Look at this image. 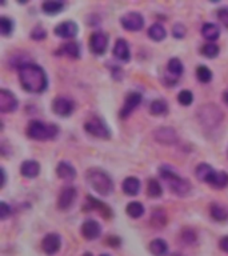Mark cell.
Returning a JSON list of instances; mask_svg holds the SVG:
<instances>
[{
  "label": "cell",
  "mask_w": 228,
  "mask_h": 256,
  "mask_svg": "<svg viewBox=\"0 0 228 256\" xmlns=\"http://www.w3.org/2000/svg\"><path fill=\"white\" fill-rule=\"evenodd\" d=\"M172 35H174L175 37H178V39H182V37H184V35H186V27L183 24H180V23L175 24L174 28H172Z\"/></svg>",
  "instance_id": "obj_43"
},
{
  "label": "cell",
  "mask_w": 228,
  "mask_h": 256,
  "mask_svg": "<svg viewBox=\"0 0 228 256\" xmlns=\"http://www.w3.org/2000/svg\"><path fill=\"white\" fill-rule=\"evenodd\" d=\"M125 212H127V215L133 218V219H137L144 214V207L139 202H131L128 206L125 207Z\"/></svg>",
  "instance_id": "obj_33"
},
{
  "label": "cell",
  "mask_w": 228,
  "mask_h": 256,
  "mask_svg": "<svg viewBox=\"0 0 228 256\" xmlns=\"http://www.w3.org/2000/svg\"><path fill=\"white\" fill-rule=\"evenodd\" d=\"M141 103V94L139 92H131L127 95L125 98V102L123 104V108H121L120 111V118L121 119H125V118H128L131 114L133 112V110Z\"/></svg>",
  "instance_id": "obj_14"
},
{
  "label": "cell",
  "mask_w": 228,
  "mask_h": 256,
  "mask_svg": "<svg viewBox=\"0 0 228 256\" xmlns=\"http://www.w3.org/2000/svg\"><path fill=\"white\" fill-rule=\"evenodd\" d=\"M171 256H182V255H179V254H174V255H171Z\"/></svg>",
  "instance_id": "obj_49"
},
{
  "label": "cell",
  "mask_w": 228,
  "mask_h": 256,
  "mask_svg": "<svg viewBox=\"0 0 228 256\" xmlns=\"http://www.w3.org/2000/svg\"><path fill=\"white\" fill-rule=\"evenodd\" d=\"M223 100H224V103L228 104V91L224 92L223 94Z\"/></svg>",
  "instance_id": "obj_47"
},
{
  "label": "cell",
  "mask_w": 228,
  "mask_h": 256,
  "mask_svg": "<svg viewBox=\"0 0 228 256\" xmlns=\"http://www.w3.org/2000/svg\"><path fill=\"white\" fill-rule=\"evenodd\" d=\"M108 243L111 244L112 247H117L119 243H120V240L117 239V238H111V239H108Z\"/></svg>",
  "instance_id": "obj_45"
},
{
  "label": "cell",
  "mask_w": 228,
  "mask_h": 256,
  "mask_svg": "<svg viewBox=\"0 0 228 256\" xmlns=\"http://www.w3.org/2000/svg\"><path fill=\"white\" fill-rule=\"evenodd\" d=\"M13 31V21L7 16L0 17V32L3 36H9Z\"/></svg>",
  "instance_id": "obj_36"
},
{
  "label": "cell",
  "mask_w": 228,
  "mask_h": 256,
  "mask_svg": "<svg viewBox=\"0 0 228 256\" xmlns=\"http://www.w3.org/2000/svg\"><path fill=\"white\" fill-rule=\"evenodd\" d=\"M46 36H47L46 29L43 28V27H40V25H37V27H35V28L31 31V37L35 39V40H43Z\"/></svg>",
  "instance_id": "obj_39"
},
{
  "label": "cell",
  "mask_w": 228,
  "mask_h": 256,
  "mask_svg": "<svg viewBox=\"0 0 228 256\" xmlns=\"http://www.w3.org/2000/svg\"><path fill=\"white\" fill-rule=\"evenodd\" d=\"M55 33L63 39H71V37H75L78 35V25L71 20L63 21L55 27Z\"/></svg>",
  "instance_id": "obj_16"
},
{
  "label": "cell",
  "mask_w": 228,
  "mask_h": 256,
  "mask_svg": "<svg viewBox=\"0 0 228 256\" xmlns=\"http://www.w3.org/2000/svg\"><path fill=\"white\" fill-rule=\"evenodd\" d=\"M163 194L162 186L156 179H149L147 183V195L149 198H160Z\"/></svg>",
  "instance_id": "obj_34"
},
{
  "label": "cell",
  "mask_w": 228,
  "mask_h": 256,
  "mask_svg": "<svg viewBox=\"0 0 228 256\" xmlns=\"http://www.w3.org/2000/svg\"><path fill=\"white\" fill-rule=\"evenodd\" d=\"M149 112L152 115H166L168 112V104L162 99L154 100L152 103L149 104Z\"/></svg>",
  "instance_id": "obj_29"
},
{
  "label": "cell",
  "mask_w": 228,
  "mask_h": 256,
  "mask_svg": "<svg viewBox=\"0 0 228 256\" xmlns=\"http://www.w3.org/2000/svg\"><path fill=\"white\" fill-rule=\"evenodd\" d=\"M8 216H11V207L5 202L0 203V219L5 220Z\"/></svg>",
  "instance_id": "obj_41"
},
{
  "label": "cell",
  "mask_w": 228,
  "mask_h": 256,
  "mask_svg": "<svg viewBox=\"0 0 228 256\" xmlns=\"http://www.w3.org/2000/svg\"><path fill=\"white\" fill-rule=\"evenodd\" d=\"M121 188L129 196H135L140 190V182H139V179L129 176V178L124 179V182L121 184Z\"/></svg>",
  "instance_id": "obj_24"
},
{
  "label": "cell",
  "mask_w": 228,
  "mask_h": 256,
  "mask_svg": "<svg viewBox=\"0 0 228 256\" xmlns=\"http://www.w3.org/2000/svg\"><path fill=\"white\" fill-rule=\"evenodd\" d=\"M84 129L90 135L95 137H100V139H108L110 137V129H108L107 124L104 123L99 116H92V118H90L84 123Z\"/></svg>",
  "instance_id": "obj_6"
},
{
  "label": "cell",
  "mask_w": 228,
  "mask_h": 256,
  "mask_svg": "<svg viewBox=\"0 0 228 256\" xmlns=\"http://www.w3.org/2000/svg\"><path fill=\"white\" fill-rule=\"evenodd\" d=\"M19 80L27 92L42 94L48 86V79L42 67L35 63H23L19 67Z\"/></svg>",
  "instance_id": "obj_1"
},
{
  "label": "cell",
  "mask_w": 228,
  "mask_h": 256,
  "mask_svg": "<svg viewBox=\"0 0 228 256\" xmlns=\"http://www.w3.org/2000/svg\"><path fill=\"white\" fill-rule=\"evenodd\" d=\"M202 35H203V37L206 40L214 43V41L219 37L220 29L219 27L216 24H214V23H206V24L202 27Z\"/></svg>",
  "instance_id": "obj_25"
},
{
  "label": "cell",
  "mask_w": 228,
  "mask_h": 256,
  "mask_svg": "<svg viewBox=\"0 0 228 256\" xmlns=\"http://www.w3.org/2000/svg\"><path fill=\"white\" fill-rule=\"evenodd\" d=\"M56 174L60 179L66 180V182H72L76 178V171L70 163L67 161H60L56 167Z\"/></svg>",
  "instance_id": "obj_19"
},
{
  "label": "cell",
  "mask_w": 228,
  "mask_h": 256,
  "mask_svg": "<svg viewBox=\"0 0 228 256\" xmlns=\"http://www.w3.org/2000/svg\"><path fill=\"white\" fill-rule=\"evenodd\" d=\"M88 208H92V210H98L104 216V218H111L112 216V211L110 210V207L106 206L103 202H100V200H96L94 199L92 196H88Z\"/></svg>",
  "instance_id": "obj_26"
},
{
  "label": "cell",
  "mask_w": 228,
  "mask_h": 256,
  "mask_svg": "<svg viewBox=\"0 0 228 256\" xmlns=\"http://www.w3.org/2000/svg\"><path fill=\"white\" fill-rule=\"evenodd\" d=\"M198 119L204 127L215 128L222 123L224 115L222 110L215 104H206L198 110Z\"/></svg>",
  "instance_id": "obj_5"
},
{
  "label": "cell",
  "mask_w": 228,
  "mask_h": 256,
  "mask_svg": "<svg viewBox=\"0 0 228 256\" xmlns=\"http://www.w3.org/2000/svg\"><path fill=\"white\" fill-rule=\"evenodd\" d=\"M82 234L87 240H95L102 234V227L96 220L88 219L82 226Z\"/></svg>",
  "instance_id": "obj_17"
},
{
  "label": "cell",
  "mask_w": 228,
  "mask_h": 256,
  "mask_svg": "<svg viewBox=\"0 0 228 256\" xmlns=\"http://www.w3.org/2000/svg\"><path fill=\"white\" fill-rule=\"evenodd\" d=\"M210 186L215 187V188H224L228 186V174L223 171H216L215 175L212 176Z\"/></svg>",
  "instance_id": "obj_28"
},
{
  "label": "cell",
  "mask_w": 228,
  "mask_h": 256,
  "mask_svg": "<svg viewBox=\"0 0 228 256\" xmlns=\"http://www.w3.org/2000/svg\"><path fill=\"white\" fill-rule=\"evenodd\" d=\"M64 8V3L63 1H46L42 4L43 12L47 15H56L62 9Z\"/></svg>",
  "instance_id": "obj_31"
},
{
  "label": "cell",
  "mask_w": 228,
  "mask_h": 256,
  "mask_svg": "<svg viewBox=\"0 0 228 256\" xmlns=\"http://www.w3.org/2000/svg\"><path fill=\"white\" fill-rule=\"evenodd\" d=\"M58 54L66 55V56H68V58H72V59H79L80 47L78 43H75V41H70V43H66V44H63V46L59 48Z\"/></svg>",
  "instance_id": "obj_22"
},
{
  "label": "cell",
  "mask_w": 228,
  "mask_h": 256,
  "mask_svg": "<svg viewBox=\"0 0 228 256\" xmlns=\"http://www.w3.org/2000/svg\"><path fill=\"white\" fill-rule=\"evenodd\" d=\"M114 55H115V58H117L121 62H128L131 59L129 46L124 39H117L115 46H114Z\"/></svg>",
  "instance_id": "obj_18"
},
{
  "label": "cell",
  "mask_w": 228,
  "mask_h": 256,
  "mask_svg": "<svg viewBox=\"0 0 228 256\" xmlns=\"http://www.w3.org/2000/svg\"><path fill=\"white\" fill-rule=\"evenodd\" d=\"M160 178L167 183V186L170 187V190L178 196H186L191 192V184L187 179L182 178L180 175L175 172L174 169L167 165H163L162 168H159Z\"/></svg>",
  "instance_id": "obj_2"
},
{
  "label": "cell",
  "mask_w": 228,
  "mask_h": 256,
  "mask_svg": "<svg viewBox=\"0 0 228 256\" xmlns=\"http://www.w3.org/2000/svg\"><path fill=\"white\" fill-rule=\"evenodd\" d=\"M0 174H1V188H3V187H4V184H5V180H7V176H5V171H4V168H1L0 169Z\"/></svg>",
  "instance_id": "obj_46"
},
{
  "label": "cell",
  "mask_w": 228,
  "mask_h": 256,
  "mask_svg": "<svg viewBox=\"0 0 228 256\" xmlns=\"http://www.w3.org/2000/svg\"><path fill=\"white\" fill-rule=\"evenodd\" d=\"M202 55H204L206 58L208 59H214L216 58L220 52V48L218 44L215 43H206L203 47H202V50H200Z\"/></svg>",
  "instance_id": "obj_35"
},
{
  "label": "cell",
  "mask_w": 228,
  "mask_h": 256,
  "mask_svg": "<svg viewBox=\"0 0 228 256\" xmlns=\"http://www.w3.org/2000/svg\"><path fill=\"white\" fill-rule=\"evenodd\" d=\"M183 64L178 58H172L167 64V72H166V80L167 84H175L183 74Z\"/></svg>",
  "instance_id": "obj_11"
},
{
  "label": "cell",
  "mask_w": 228,
  "mask_h": 256,
  "mask_svg": "<svg viewBox=\"0 0 228 256\" xmlns=\"http://www.w3.org/2000/svg\"><path fill=\"white\" fill-rule=\"evenodd\" d=\"M149 251L154 256H164L168 252V246L163 239H154L149 243Z\"/></svg>",
  "instance_id": "obj_27"
},
{
  "label": "cell",
  "mask_w": 228,
  "mask_h": 256,
  "mask_svg": "<svg viewBox=\"0 0 228 256\" xmlns=\"http://www.w3.org/2000/svg\"><path fill=\"white\" fill-rule=\"evenodd\" d=\"M220 250L224 252H228V236H224V238H222L220 239Z\"/></svg>",
  "instance_id": "obj_44"
},
{
  "label": "cell",
  "mask_w": 228,
  "mask_h": 256,
  "mask_svg": "<svg viewBox=\"0 0 228 256\" xmlns=\"http://www.w3.org/2000/svg\"><path fill=\"white\" fill-rule=\"evenodd\" d=\"M60 247H62V238L59 234H48L44 236L42 248L47 255H55L60 250Z\"/></svg>",
  "instance_id": "obj_13"
},
{
  "label": "cell",
  "mask_w": 228,
  "mask_h": 256,
  "mask_svg": "<svg viewBox=\"0 0 228 256\" xmlns=\"http://www.w3.org/2000/svg\"><path fill=\"white\" fill-rule=\"evenodd\" d=\"M182 239L183 242L187 244L195 243V240H196L195 232L192 231V230H184V231L182 232Z\"/></svg>",
  "instance_id": "obj_40"
},
{
  "label": "cell",
  "mask_w": 228,
  "mask_h": 256,
  "mask_svg": "<svg viewBox=\"0 0 228 256\" xmlns=\"http://www.w3.org/2000/svg\"><path fill=\"white\" fill-rule=\"evenodd\" d=\"M154 137L158 143H162V144L166 145H174L175 143H178L179 140L178 133L175 132L174 128L170 127L158 128V129L155 131Z\"/></svg>",
  "instance_id": "obj_10"
},
{
  "label": "cell",
  "mask_w": 228,
  "mask_h": 256,
  "mask_svg": "<svg viewBox=\"0 0 228 256\" xmlns=\"http://www.w3.org/2000/svg\"><path fill=\"white\" fill-rule=\"evenodd\" d=\"M17 99L12 92L8 90H1L0 91V111L3 114L16 111Z\"/></svg>",
  "instance_id": "obj_12"
},
{
  "label": "cell",
  "mask_w": 228,
  "mask_h": 256,
  "mask_svg": "<svg viewBox=\"0 0 228 256\" xmlns=\"http://www.w3.org/2000/svg\"><path fill=\"white\" fill-rule=\"evenodd\" d=\"M216 169H214L210 164H207V163H200L198 167H196L195 169V175L196 178L199 179L200 182H206L210 184V182H211L212 176L215 175Z\"/></svg>",
  "instance_id": "obj_21"
},
{
  "label": "cell",
  "mask_w": 228,
  "mask_h": 256,
  "mask_svg": "<svg viewBox=\"0 0 228 256\" xmlns=\"http://www.w3.org/2000/svg\"><path fill=\"white\" fill-rule=\"evenodd\" d=\"M108 36L102 31H96L90 37V48L95 55H103L107 51Z\"/></svg>",
  "instance_id": "obj_9"
},
{
  "label": "cell",
  "mask_w": 228,
  "mask_h": 256,
  "mask_svg": "<svg viewBox=\"0 0 228 256\" xmlns=\"http://www.w3.org/2000/svg\"><path fill=\"white\" fill-rule=\"evenodd\" d=\"M151 223L155 227H164L167 223V214L166 211L162 208H156L152 212V218H151Z\"/></svg>",
  "instance_id": "obj_32"
},
{
  "label": "cell",
  "mask_w": 228,
  "mask_h": 256,
  "mask_svg": "<svg viewBox=\"0 0 228 256\" xmlns=\"http://www.w3.org/2000/svg\"><path fill=\"white\" fill-rule=\"evenodd\" d=\"M120 23L127 31H140L144 25V19L139 12H127L121 16Z\"/></svg>",
  "instance_id": "obj_7"
},
{
  "label": "cell",
  "mask_w": 228,
  "mask_h": 256,
  "mask_svg": "<svg viewBox=\"0 0 228 256\" xmlns=\"http://www.w3.org/2000/svg\"><path fill=\"white\" fill-rule=\"evenodd\" d=\"M196 78L202 83H210L212 80L211 70L206 66H199L196 68Z\"/></svg>",
  "instance_id": "obj_37"
},
{
  "label": "cell",
  "mask_w": 228,
  "mask_h": 256,
  "mask_svg": "<svg viewBox=\"0 0 228 256\" xmlns=\"http://www.w3.org/2000/svg\"><path fill=\"white\" fill-rule=\"evenodd\" d=\"M76 199V190L74 187H66L60 191L58 198V207L60 210H68Z\"/></svg>",
  "instance_id": "obj_15"
},
{
  "label": "cell",
  "mask_w": 228,
  "mask_h": 256,
  "mask_svg": "<svg viewBox=\"0 0 228 256\" xmlns=\"http://www.w3.org/2000/svg\"><path fill=\"white\" fill-rule=\"evenodd\" d=\"M178 102L182 104V106H184V107H188V106L192 104V102H194V95H192V92L188 91V90L182 91L178 95Z\"/></svg>",
  "instance_id": "obj_38"
},
{
  "label": "cell",
  "mask_w": 228,
  "mask_h": 256,
  "mask_svg": "<svg viewBox=\"0 0 228 256\" xmlns=\"http://www.w3.org/2000/svg\"><path fill=\"white\" fill-rule=\"evenodd\" d=\"M210 212H211L212 219H215L216 222H226L228 219V208L219 203H212L210 207Z\"/></svg>",
  "instance_id": "obj_23"
},
{
  "label": "cell",
  "mask_w": 228,
  "mask_h": 256,
  "mask_svg": "<svg viewBox=\"0 0 228 256\" xmlns=\"http://www.w3.org/2000/svg\"><path fill=\"white\" fill-rule=\"evenodd\" d=\"M218 19L226 28H228V8L218 9Z\"/></svg>",
  "instance_id": "obj_42"
},
{
  "label": "cell",
  "mask_w": 228,
  "mask_h": 256,
  "mask_svg": "<svg viewBox=\"0 0 228 256\" xmlns=\"http://www.w3.org/2000/svg\"><path fill=\"white\" fill-rule=\"evenodd\" d=\"M100 256H110V255H106V254H103V255H100Z\"/></svg>",
  "instance_id": "obj_50"
},
{
  "label": "cell",
  "mask_w": 228,
  "mask_h": 256,
  "mask_svg": "<svg viewBox=\"0 0 228 256\" xmlns=\"http://www.w3.org/2000/svg\"><path fill=\"white\" fill-rule=\"evenodd\" d=\"M20 174L24 178H36L37 175L40 174V164L36 160H25L20 165Z\"/></svg>",
  "instance_id": "obj_20"
},
{
  "label": "cell",
  "mask_w": 228,
  "mask_h": 256,
  "mask_svg": "<svg viewBox=\"0 0 228 256\" xmlns=\"http://www.w3.org/2000/svg\"><path fill=\"white\" fill-rule=\"evenodd\" d=\"M86 179H87L88 184L91 186L92 190L96 191L102 196H108L114 191V183H112L111 178L102 169H88L87 174H86Z\"/></svg>",
  "instance_id": "obj_3"
},
{
  "label": "cell",
  "mask_w": 228,
  "mask_h": 256,
  "mask_svg": "<svg viewBox=\"0 0 228 256\" xmlns=\"http://www.w3.org/2000/svg\"><path fill=\"white\" fill-rule=\"evenodd\" d=\"M166 35H167L166 29H164V27H163L162 24H159V23L152 24L148 29V36L155 41L163 40V39L166 37Z\"/></svg>",
  "instance_id": "obj_30"
},
{
  "label": "cell",
  "mask_w": 228,
  "mask_h": 256,
  "mask_svg": "<svg viewBox=\"0 0 228 256\" xmlns=\"http://www.w3.org/2000/svg\"><path fill=\"white\" fill-rule=\"evenodd\" d=\"M58 126L43 123L40 120H32L27 128V135L33 140H51L58 136Z\"/></svg>",
  "instance_id": "obj_4"
},
{
  "label": "cell",
  "mask_w": 228,
  "mask_h": 256,
  "mask_svg": "<svg viewBox=\"0 0 228 256\" xmlns=\"http://www.w3.org/2000/svg\"><path fill=\"white\" fill-rule=\"evenodd\" d=\"M75 110V104L74 102L66 96H58L56 99L52 102V111L59 116H70Z\"/></svg>",
  "instance_id": "obj_8"
},
{
  "label": "cell",
  "mask_w": 228,
  "mask_h": 256,
  "mask_svg": "<svg viewBox=\"0 0 228 256\" xmlns=\"http://www.w3.org/2000/svg\"><path fill=\"white\" fill-rule=\"evenodd\" d=\"M83 256H92V254H91V252H86Z\"/></svg>",
  "instance_id": "obj_48"
}]
</instances>
